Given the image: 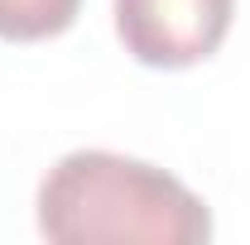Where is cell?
Here are the masks:
<instances>
[{
    "label": "cell",
    "instance_id": "obj_3",
    "mask_svg": "<svg viewBox=\"0 0 250 245\" xmlns=\"http://www.w3.org/2000/svg\"><path fill=\"white\" fill-rule=\"evenodd\" d=\"M82 0H0V39L10 43H43L77 24Z\"/></svg>",
    "mask_w": 250,
    "mask_h": 245
},
{
    "label": "cell",
    "instance_id": "obj_2",
    "mask_svg": "<svg viewBox=\"0 0 250 245\" xmlns=\"http://www.w3.org/2000/svg\"><path fill=\"white\" fill-rule=\"evenodd\" d=\"M111 15L125 53L140 67L183 72L226 43L236 0H116Z\"/></svg>",
    "mask_w": 250,
    "mask_h": 245
},
{
    "label": "cell",
    "instance_id": "obj_1",
    "mask_svg": "<svg viewBox=\"0 0 250 245\" xmlns=\"http://www.w3.org/2000/svg\"><path fill=\"white\" fill-rule=\"evenodd\" d=\"M39 236L53 245H202L207 202L168 168L116 149H72L39 183Z\"/></svg>",
    "mask_w": 250,
    "mask_h": 245
}]
</instances>
